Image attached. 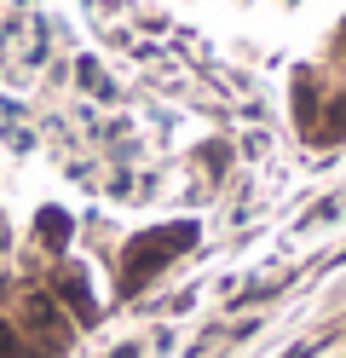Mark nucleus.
Masks as SVG:
<instances>
[{
	"label": "nucleus",
	"mask_w": 346,
	"mask_h": 358,
	"mask_svg": "<svg viewBox=\"0 0 346 358\" xmlns=\"http://www.w3.org/2000/svg\"><path fill=\"white\" fill-rule=\"evenodd\" d=\"M0 358H17V335H12V324H0Z\"/></svg>",
	"instance_id": "1"
},
{
	"label": "nucleus",
	"mask_w": 346,
	"mask_h": 358,
	"mask_svg": "<svg viewBox=\"0 0 346 358\" xmlns=\"http://www.w3.org/2000/svg\"><path fill=\"white\" fill-rule=\"evenodd\" d=\"M340 127H346V93L335 99V116H329V133H340Z\"/></svg>",
	"instance_id": "2"
}]
</instances>
